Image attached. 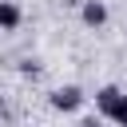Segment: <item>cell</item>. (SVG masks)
<instances>
[{
  "label": "cell",
  "mask_w": 127,
  "mask_h": 127,
  "mask_svg": "<svg viewBox=\"0 0 127 127\" xmlns=\"http://www.w3.org/2000/svg\"><path fill=\"white\" fill-rule=\"evenodd\" d=\"M83 103V91L75 87V83H67V87H60V91H52V107L56 111H75Z\"/></svg>",
  "instance_id": "6da1fadb"
},
{
  "label": "cell",
  "mask_w": 127,
  "mask_h": 127,
  "mask_svg": "<svg viewBox=\"0 0 127 127\" xmlns=\"http://www.w3.org/2000/svg\"><path fill=\"white\" fill-rule=\"evenodd\" d=\"M83 24L87 28H103L107 24V4L103 0H87L83 4Z\"/></svg>",
  "instance_id": "7a4b0ae2"
},
{
  "label": "cell",
  "mask_w": 127,
  "mask_h": 127,
  "mask_svg": "<svg viewBox=\"0 0 127 127\" xmlns=\"http://www.w3.org/2000/svg\"><path fill=\"white\" fill-rule=\"evenodd\" d=\"M119 99H123V95H119L115 87H103V91L95 95V107H99V111H103V115L111 119V115H115V107H119Z\"/></svg>",
  "instance_id": "3957f363"
},
{
  "label": "cell",
  "mask_w": 127,
  "mask_h": 127,
  "mask_svg": "<svg viewBox=\"0 0 127 127\" xmlns=\"http://www.w3.org/2000/svg\"><path fill=\"white\" fill-rule=\"evenodd\" d=\"M16 24H20V8H16L12 0H0V28H4V32H12Z\"/></svg>",
  "instance_id": "277c9868"
},
{
  "label": "cell",
  "mask_w": 127,
  "mask_h": 127,
  "mask_svg": "<svg viewBox=\"0 0 127 127\" xmlns=\"http://www.w3.org/2000/svg\"><path fill=\"white\" fill-rule=\"evenodd\" d=\"M79 127H99V119H95V115H91V119H83V123H79Z\"/></svg>",
  "instance_id": "5b68a950"
}]
</instances>
